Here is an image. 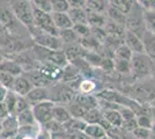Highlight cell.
I'll return each instance as SVG.
<instances>
[{"label":"cell","mask_w":155,"mask_h":139,"mask_svg":"<svg viewBox=\"0 0 155 139\" xmlns=\"http://www.w3.org/2000/svg\"><path fill=\"white\" fill-rule=\"evenodd\" d=\"M7 93H8V89L0 84V102H4V100H5V98H6V95H7Z\"/></svg>","instance_id":"48"},{"label":"cell","mask_w":155,"mask_h":139,"mask_svg":"<svg viewBox=\"0 0 155 139\" xmlns=\"http://www.w3.org/2000/svg\"><path fill=\"white\" fill-rule=\"evenodd\" d=\"M150 132H152V134H154V136H155V122L153 123L152 127H150Z\"/></svg>","instance_id":"51"},{"label":"cell","mask_w":155,"mask_h":139,"mask_svg":"<svg viewBox=\"0 0 155 139\" xmlns=\"http://www.w3.org/2000/svg\"><path fill=\"white\" fill-rule=\"evenodd\" d=\"M23 74L31 82L32 87H49L54 81L52 78H50L49 75H46L45 73H43L38 68L29 70L28 72H25Z\"/></svg>","instance_id":"8"},{"label":"cell","mask_w":155,"mask_h":139,"mask_svg":"<svg viewBox=\"0 0 155 139\" xmlns=\"http://www.w3.org/2000/svg\"><path fill=\"white\" fill-rule=\"evenodd\" d=\"M84 58L91 67H100L103 59V57L97 51H88V50L84 52Z\"/></svg>","instance_id":"32"},{"label":"cell","mask_w":155,"mask_h":139,"mask_svg":"<svg viewBox=\"0 0 155 139\" xmlns=\"http://www.w3.org/2000/svg\"><path fill=\"white\" fill-rule=\"evenodd\" d=\"M143 20L146 30L155 35V11L145 9L143 11Z\"/></svg>","instance_id":"31"},{"label":"cell","mask_w":155,"mask_h":139,"mask_svg":"<svg viewBox=\"0 0 155 139\" xmlns=\"http://www.w3.org/2000/svg\"><path fill=\"white\" fill-rule=\"evenodd\" d=\"M1 134H2V121H0V138H1Z\"/></svg>","instance_id":"52"},{"label":"cell","mask_w":155,"mask_h":139,"mask_svg":"<svg viewBox=\"0 0 155 139\" xmlns=\"http://www.w3.org/2000/svg\"><path fill=\"white\" fill-rule=\"evenodd\" d=\"M132 1H133V2H137V1H136V0H132Z\"/></svg>","instance_id":"53"},{"label":"cell","mask_w":155,"mask_h":139,"mask_svg":"<svg viewBox=\"0 0 155 139\" xmlns=\"http://www.w3.org/2000/svg\"><path fill=\"white\" fill-rule=\"evenodd\" d=\"M15 78L16 77H14L13 74H11V73H7L5 71H0V84L4 87H6L8 91L12 89Z\"/></svg>","instance_id":"35"},{"label":"cell","mask_w":155,"mask_h":139,"mask_svg":"<svg viewBox=\"0 0 155 139\" xmlns=\"http://www.w3.org/2000/svg\"><path fill=\"white\" fill-rule=\"evenodd\" d=\"M124 44L132 51L133 55L134 53H145L141 37L136 35L134 33H132V31H130V30L125 31V35H124Z\"/></svg>","instance_id":"11"},{"label":"cell","mask_w":155,"mask_h":139,"mask_svg":"<svg viewBox=\"0 0 155 139\" xmlns=\"http://www.w3.org/2000/svg\"><path fill=\"white\" fill-rule=\"evenodd\" d=\"M102 114H103V118L110 125L115 127H122L123 117L120 115L119 109H105V110H102Z\"/></svg>","instance_id":"16"},{"label":"cell","mask_w":155,"mask_h":139,"mask_svg":"<svg viewBox=\"0 0 155 139\" xmlns=\"http://www.w3.org/2000/svg\"><path fill=\"white\" fill-rule=\"evenodd\" d=\"M153 123H154V121L150 117L149 114H139V115H137V124H138V126L150 129Z\"/></svg>","instance_id":"37"},{"label":"cell","mask_w":155,"mask_h":139,"mask_svg":"<svg viewBox=\"0 0 155 139\" xmlns=\"http://www.w3.org/2000/svg\"><path fill=\"white\" fill-rule=\"evenodd\" d=\"M137 126H138V124H137V117H136V118L125 119V121H123L120 129L124 130L125 132H132Z\"/></svg>","instance_id":"42"},{"label":"cell","mask_w":155,"mask_h":139,"mask_svg":"<svg viewBox=\"0 0 155 139\" xmlns=\"http://www.w3.org/2000/svg\"><path fill=\"white\" fill-rule=\"evenodd\" d=\"M0 71H5L7 73L13 74L14 77H19L21 74H23V67L21 66L18 60H12V59H4L0 61Z\"/></svg>","instance_id":"13"},{"label":"cell","mask_w":155,"mask_h":139,"mask_svg":"<svg viewBox=\"0 0 155 139\" xmlns=\"http://www.w3.org/2000/svg\"><path fill=\"white\" fill-rule=\"evenodd\" d=\"M108 2H109V5L111 7L120 11L124 14L129 13L130 9L133 6V4H136L132 0H108Z\"/></svg>","instance_id":"29"},{"label":"cell","mask_w":155,"mask_h":139,"mask_svg":"<svg viewBox=\"0 0 155 139\" xmlns=\"http://www.w3.org/2000/svg\"><path fill=\"white\" fill-rule=\"evenodd\" d=\"M28 108H31V107L29 106V103H28V101L26 100V98L25 96H19L18 102H16V106H15V113H14V115H18L19 113L26 110Z\"/></svg>","instance_id":"41"},{"label":"cell","mask_w":155,"mask_h":139,"mask_svg":"<svg viewBox=\"0 0 155 139\" xmlns=\"http://www.w3.org/2000/svg\"><path fill=\"white\" fill-rule=\"evenodd\" d=\"M104 139H110V138H109V137H107V138H104Z\"/></svg>","instance_id":"54"},{"label":"cell","mask_w":155,"mask_h":139,"mask_svg":"<svg viewBox=\"0 0 155 139\" xmlns=\"http://www.w3.org/2000/svg\"><path fill=\"white\" fill-rule=\"evenodd\" d=\"M56 103L52 102L51 100H46L41 103H37L31 107L32 114L35 116L36 123L41 126L45 125L48 122L53 119V110H54Z\"/></svg>","instance_id":"7"},{"label":"cell","mask_w":155,"mask_h":139,"mask_svg":"<svg viewBox=\"0 0 155 139\" xmlns=\"http://www.w3.org/2000/svg\"><path fill=\"white\" fill-rule=\"evenodd\" d=\"M8 115H9V113L7 111L6 107L4 106L2 102H0V121H2L4 118H6Z\"/></svg>","instance_id":"47"},{"label":"cell","mask_w":155,"mask_h":139,"mask_svg":"<svg viewBox=\"0 0 155 139\" xmlns=\"http://www.w3.org/2000/svg\"><path fill=\"white\" fill-rule=\"evenodd\" d=\"M131 133L133 134V137L136 139H149V137L152 136L150 129H146V127H141V126H137Z\"/></svg>","instance_id":"40"},{"label":"cell","mask_w":155,"mask_h":139,"mask_svg":"<svg viewBox=\"0 0 155 139\" xmlns=\"http://www.w3.org/2000/svg\"><path fill=\"white\" fill-rule=\"evenodd\" d=\"M109 7L108 0H86V11L94 13L104 14L107 13Z\"/></svg>","instance_id":"17"},{"label":"cell","mask_w":155,"mask_h":139,"mask_svg":"<svg viewBox=\"0 0 155 139\" xmlns=\"http://www.w3.org/2000/svg\"><path fill=\"white\" fill-rule=\"evenodd\" d=\"M16 116V119H18V123H19V126H29V125H35L37 124L36 123V119H35V116L32 114V109L31 108H28L26 110L19 113Z\"/></svg>","instance_id":"24"},{"label":"cell","mask_w":155,"mask_h":139,"mask_svg":"<svg viewBox=\"0 0 155 139\" xmlns=\"http://www.w3.org/2000/svg\"><path fill=\"white\" fill-rule=\"evenodd\" d=\"M18 99H19L18 94H15L13 91H8L2 103H4V106L6 107L7 111L9 113V115H14V113H15V106H16Z\"/></svg>","instance_id":"30"},{"label":"cell","mask_w":155,"mask_h":139,"mask_svg":"<svg viewBox=\"0 0 155 139\" xmlns=\"http://www.w3.org/2000/svg\"><path fill=\"white\" fill-rule=\"evenodd\" d=\"M49 94L52 102H54L56 104H63V106H68L71 102L74 101L77 96L75 91L67 84H64L61 81L53 85L52 88H49Z\"/></svg>","instance_id":"3"},{"label":"cell","mask_w":155,"mask_h":139,"mask_svg":"<svg viewBox=\"0 0 155 139\" xmlns=\"http://www.w3.org/2000/svg\"><path fill=\"white\" fill-rule=\"evenodd\" d=\"M131 75L137 80L150 77V59L145 53H134L131 58Z\"/></svg>","instance_id":"5"},{"label":"cell","mask_w":155,"mask_h":139,"mask_svg":"<svg viewBox=\"0 0 155 139\" xmlns=\"http://www.w3.org/2000/svg\"><path fill=\"white\" fill-rule=\"evenodd\" d=\"M84 122L87 124H100L101 121L103 119V114L102 110L97 107V108H91L88 109V111L84 114V116L82 117Z\"/></svg>","instance_id":"25"},{"label":"cell","mask_w":155,"mask_h":139,"mask_svg":"<svg viewBox=\"0 0 155 139\" xmlns=\"http://www.w3.org/2000/svg\"><path fill=\"white\" fill-rule=\"evenodd\" d=\"M70 8H86V0H67Z\"/></svg>","instance_id":"44"},{"label":"cell","mask_w":155,"mask_h":139,"mask_svg":"<svg viewBox=\"0 0 155 139\" xmlns=\"http://www.w3.org/2000/svg\"><path fill=\"white\" fill-rule=\"evenodd\" d=\"M32 88L31 82L27 78L25 74H21L19 77H16L14 80L13 87L11 91H13L15 94H18L19 96H26L28 93L30 92Z\"/></svg>","instance_id":"12"},{"label":"cell","mask_w":155,"mask_h":139,"mask_svg":"<svg viewBox=\"0 0 155 139\" xmlns=\"http://www.w3.org/2000/svg\"><path fill=\"white\" fill-rule=\"evenodd\" d=\"M96 81L93 78H81L79 85H78V89L80 94H86V95H91L96 91Z\"/></svg>","instance_id":"20"},{"label":"cell","mask_w":155,"mask_h":139,"mask_svg":"<svg viewBox=\"0 0 155 139\" xmlns=\"http://www.w3.org/2000/svg\"><path fill=\"white\" fill-rule=\"evenodd\" d=\"M32 14H34L35 27L38 29L39 31L58 36L59 31L54 26V23H53L51 13L43 12V11H39V9H36V8L32 7Z\"/></svg>","instance_id":"6"},{"label":"cell","mask_w":155,"mask_h":139,"mask_svg":"<svg viewBox=\"0 0 155 139\" xmlns=\"http://www.w3.org/2000/svg\"><path fill=\"white\" fill-rule=\"evenodd\" d=\"M0 23L6 28L8 34H9V31H13L14 29H16L19 25H21L19 20L15 18L12 9L7 8V7H0Z\"/></svg>","instance_id":"10"},{"label":"cell","mask_w":155,"mask_h":139,"mask_svg":"<svg viewBox=\"0 0 155 139\" xmlns=\"http://www.w3.org/2000/svg\"><path fill=\"white\" fill-rule=\"evenodd\" d=\"M67 13L71 18L73 26L74 25H88L86 8H70V11Z\"/></svg>","instance_id":"19"},{"label":"cell","mask_w":155,"mask_h":139,"mask_svg":"<svg viewBox=\"0 0 155 139\" xmlns=\"http://www.w3.org/2000/svg\"><path fill=\"white\" fill-rule=\"evenodd\" d=\"M25 98L28 101L29 106L34 107L37 103H41V102L46 101V100H50L49 88L48 87H32L30 92L28 93Z\"/></svg>","instance_id":"9"},{"label":"cell","mask_w":155,"mask_h":139,"mask_svg":"<svg viewBox=\"0 0 155 139\" xmlns=\"http://www.w3.org/2000/svg\"><path fill=\"white\" fill-rule=\"evenodd\" d=\"M29 33L31 35L32 41L35 42V44L38 46H42L44 49H48V50H61L63 46H64V43L59 38V36L39 31L36 27L30 29Z\"/></svg>","instance_id":"4"},{"label":"cell","mask_w":155,"mask_h":139,"mask_svg":"<svg viewBox=\"0 0 155 139\" xmlns=\"http://www.w3.org/2000/svg\"><path fill=\"white\" fill-rule=\"evenodd\" d=\"M150 77L155 80V60H150Z\"/></svg>","instance_id":"50"},{"label":"cell","mask_w":155,"mask_h":139,"mask_svg":"<svg viewBox=\"0 0 155 139\" xmlns=\"http://www.w3.org/2000/svg\"><path fill=\"white\" fill-rule=\"evenodd\" d=\"M51 8L52 12L67 13L70 11V5H68L67 0H51Z\"/></svg>","instance_id":"36"},{"label":"cell","mask_w":155,"mask_h":139,"mask_svg":"<svg viewBox=\"0 0 155 139\" xmlns=\"http://www.w3.org/2000/svg\"><path fill=\"white\" fill-rule=\"evenodd\" d=\"M114 66L120 74H131V60L114 58Z\"/></svg>","instance_id":"33"},{"label":"cell","mask_w":155,"mask_h":139,"mask_svg":"<svg viewBox=\"0 0 155 139\" xmlns=\"http://www.w3.org/2000/svg\"><path fill=\"white\" fill-rule=\"evenodd\" d=\"M67 107V109H68V111L71 114L72 117H74V118H81L84 116V114L88 111V108H86L84 104H81L80 102H78L77 100L74 99L73 102H71Z\"/></svg>","instance_id":"27"},{"label":"cell","mask_w":155,"mask_h":139,"mask_svg":"<svg viewBox=\"0 0 155 139\" xmlns=\"http://www.w3.org/2000/svg\"><path fill=\"white\" fill-rule=\"evenodd\" d=\"M84 132L91 139H104L107 138V132L100 124H87Z\"/></svg>","instance_id":"21"},{"label":"cell","mask_w":155,"mask_h":139,"mask_svg":"<svg viewBox=\"0 0 155 139\" xmlns=\"http://www.w3.org/2000/svg\"><path fill=\"white\" fill-rule=\"evenodd\" d=\"M71 118L72 116L68 111V109H67V107L63 106V104H56L54 110H53V119L56 122H58L59 124L63 125Z\"/></svg>","instance_id":"23"},{"label":"cell","mask_w":155,"mask_h":139,"mask_svg":"<svg viewBox=\"0 0 155 139\" xmlns=\"http://www.w3.org/2000/svg\"><path fill=\"white\" fill-rule=\"evenodd\" d=\"M86 125H87V123L84 122V119L72 117L70 121H67L65 124H63V127H64V131H66L67 134H70V133L73 132L84 131Z\"/></svg>","instance_id":"18"},{"label":"cell","mask_w":155,"mask_h":139,"mask_svg":"<svg viewBox=\"0 0 155 139\" xmlns=\"http://www.w3.org/2000/svg\"><path fill=\"white\" fill-rule=\"evenodd\" d=\"M132 56H133L132 51L124 43H122V44H119V45L117 46V49L114 52V58H119V59L131 60Z\"/></svg>","instance_id":"34"},{"label":"cell","mask_w":155,"mask_h":139,"mask_svg":"<svg viewBox=\"0 0 155 139\" xmlns=\"http://www.w3.org/2000/svg\"><path fill=\"white\" fill-rule=\"evenodd\" d=\"M31 5L34 8L39 9V11H43V12H48V13H51L52 8H51V0H30Z\"/></svg>","instance_id":"38"},{"label":"cell","mask_w":155,"mask_h":139,"mask_svg":"<svg viewBox=\"0 0 155 139\" xmlns=\"http://www.w3.org/2000/svg\"><path fill=\"white\" fill-rule=\"evenodd\" d=\"M143 11L145 8L139 5L138 2L133 4L130 12L126 14V21H125V29L141 37L143 33L146 31L145 20H143Z\"/></svg>","instance_id":"2"},{"label":"cell","mask_w":155,"mask_h":139,"mask_svg":"<svg viewBox=\"0 0 155 139\" xmlns=\"http://www.w3.org/2000/svg\"><path fill=\"white\" fill-rule=\"evenodd\" d=\"M11 9L20 23L26 27L27 30H30L35 27L32 5L30 0H13Z\"/></svg>","instance_id":"1"},{"label":"cell","mask_w":155,"mask_h":139,"mask_svg":"<svg viewBox=\"0 0 155 139\" xmlns=\"http://www.w3.org/2000/svg\"><path fill=\"white\" fill-rule=\"evenodd\" d=\"M72 28H73V30L75 31V34L80 40L91 35V28L88 25H74Z\"/></svg>","instance_id":"39"},{"label":"cell","mask_w":155,"mask_h":139,"mask_svg":"<svg viewBox=\"0 0 155 139\" xmlns=\"http://www.w3.org/2000/svg\"><path fill=\"white\" fill-rule=\"evenodd\" d=\"M68 139H91L84 131H79V132H73L68 134Z\"/></svg>","instance_id":"45"},{"label":"cell","mask_w":155,"mask_h":139,"mask_svg":"<svg viewBox=\"0 0 155 139\" xmlns=\"http://www.w3.org/2000/svg\"><path fill=\"white\" fill-rule=\"evenodd\" d=\"M52 20L56 28L59 30H64V29H70L73 27V23L71 21V18L68 13H63V12H52Z\"/></svg>","instance_id":"15"},{"label":"cell","mask_w":155,"mask_h":139,"mask_svg":"<svg viewBox=\"0 0 155 139\" xmlns=\"http://www.w3.org/2000/svg\"><path fill=\"white\" fill-rule=\"evenodd\" d=\"M145 55L150 60H155V35L149 31H145L141 36Z\"/></svg>","instance_id":"14"},{"label":"cell","mask_w":155,"mask_h":139,"mask_svg":"<svg viewBox=\"0 0 155 139\" xmlns=\"http://www.w3.org/2000/svg\"><path fill=\"white\" fill-rule=\"evenodd\" d=\"M105 16L109 19V21L111 22H115V23H118V25H122V26L125 27V21H126V14L122 13L120 11H118L116 8L111 7L109 5L108 7V11L105 13Z\"/></svg>","instance_id":"26"},{"label":"cell","mask_w":155,"mask_h":139,"mask_svg":"<svg viewBox=\"0 0 155 139\" xmlns=\"http://www.w3.org/2000/svg\"><path fill=\"white\" fill-rule=\"evenodd\" d=\"M59 38L64 44H74V43H79L80 38L78 37L75 31L73 30V28L70 29H64V30H59Z\"/></svg>","instance_id":"28"},{"label":"cell","mask_w":155,"mask_h":139,"mask_svg":"<svg viewBox=\"0 0 155 139\" xmlns=\"http://www.w3.org/2000/svg\"><path fill=\"white\" fill-rule=\"evenodd\" d=\"M16 139H37V137L34 134H18Z\"/></svg>","instance_id":"49"},{"label":"cell","mask_w":155,"mask_h":139,"mask_svg":"<svg viewBox=\"0 0 155 139\" xmlns=\"http://www.w3.org/2000/svg\"><path fill=\"white\" fill-rule=\"evenodd\" d=\"M140 5H141L145 9L155 11V0H142V2Z\"/></svg>","instance_id":"46"},{"label":"cell","mask_w":155,"mask_h":139,"mask_svg":"<svg viewBox=\"0 0 155 139\" xmlns=\"http://www.w3.org/2000/svg\"><path fill=\"white\" fill-rule=\"evenodd\" d=\"M0 41L2 42V45H5V46L8 45V43L11 42V38H9V36H8V33H7L6 28L2 26L1 23H0Z\"/></svg>","instance_id":"43"},{"label":"cell","mask_w":155,"mask_h":139,"mask_svg":"<svg viewBox=\"0 0 155 139\" xmlns=\"http://www.w3.org/2000/svg\"><path fill=\"white\" fill-rule=\"evenodd\" d=\"M87 23L91 28H104L107 23V16L104 14L87 11Z\"/></svg>","instance_id":"22"}]
</instances>
